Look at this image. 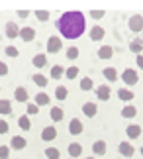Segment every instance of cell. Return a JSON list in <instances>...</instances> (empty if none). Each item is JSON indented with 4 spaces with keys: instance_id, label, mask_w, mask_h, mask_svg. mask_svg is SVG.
I'll list each match as a JSON object with an SVG mask.
<instances>
[{
    "instance_id": "6da1fadb",
    "label": "cell",
    "mask_w": 143,
    "mask_h": 159,
    "mask_svg": "<svg viewBox=\"0 0 143 159\" xmlns=\"http://www.w3.org/2000/svg\"><path fill=\"white\" fill-rule=\"evenodd\" d=\"M84 26H86L84 14L78 12V10L65 12V14L59 18V22H57V30L67 39H78L80 35L84 34Z\"/></svg>"
},
{
    "instance_id": "7a4b0ae2",
    "label": "cell",
    "mask_w": 143,
    "mask_h": 159,
    "mask_svg": "<svg viewBox=\"0 0 143 159\" xmlns=\"http://www.w3.org/2000/svg\"><path fill=\"white\" fill-rule=\"evenodd\" d=\"M122 81L127 84V87H135V84L139 83V75L135 69H126L122 73Z\"/></svg>"
},
{
    "instance_id": "3957f363",
    "label": "cell",
    "mask_w": 143,
    "mask_h": 159,
    "mask_svg": "<svg viewBox=\"0 0 143 159\" xmlns=\"http://www.w3.org/2000/svg\"><path fill=\"white\" fill-rule=\"evenodd\" d=\"M127 28L132 30L133 34H139L141 30H143V18H141V14H135V16H132V18H129V22H127Z\"/></svg>"
},
{
    "instance_id": "277c9868",
    "label": "cell",
    "mask_w": 143,
    "mask_h": 159,
    "mask_svg": "<svg viewBox=\"0 0 143 159\" xmlns=\"http://www.w3.org/2000/svg\"><path fill=\"white\" fill-rule=\"evenodd\" d=\"M63 49V41H61L57 35H51V38L47 39V51L49 53H59Z\"/></svg>"
},
{
    "instance_id": "5b68a950",
    "label": "cell",
    "mask_w": 143,
    "mask_h": 159,
    "mask_svg": "<svg viewBox=\"0 0 143 159\" xmlns=\"http://www.w3.org/2000/svg\"><path fill=\"white\" fill-rule=\"evenodd\" d=\"M20 38H22L24 43H32V41L35 39V30H34V28H29V26L22 28V30H20Z\"/></svg>"
},
{
    "instance_id": "8992f818",
    "label": "cell",
    "mask_w": 143,
    "mask_h": 159,
    "mask_svg": "<svg viewBox=\"0 0 143 159\" xmlns=\"http://www.w3.org/2000/svg\"><path fill=\"white\" fill-rule=\"evenodd\" d=\"M118 151H120L123 157H132V155L135 153L133 145L129 143V142H120V143H118Z\"/></svg>"
},
{
    "instance_id": "52a82bcc",
    "label": "cell",
    "mask_w": 143,
    "mask_h": 159,
    "mask_svg": "<svg viewBox=\"0 0 143 159\" xmlns=\"http://www.w3.org/2000/svg\"><path fill=\"white\" fill-rule=\"evenodd\" d=\"M55 138H57V128H53V126H45V128H43V132H41V139H43V142H53Z\"/></svg>"
},
{
    "instance_id": "ba28073f",
    "label": "cell",
    "mask_w": 143,
    "mask_h": 159,
    "mask_svg": "<svg viewBox=\"0 0 143 159\" xmlns=\"http://www.w3.org/2000/svg\"><path fill=\"white\" fill-rule=\"evenodd\" d=\"M83 122H80L78 118H73L69 122V134H73V136H78V134H83Z\"/></svg>"
},
{
    "instance_id": "9c48e42d",
    "label": "cell",
    "mask_w": 143,
    "mask_h": 159,
    "mask_svg": "<svg viewBox=\"0 0 143 159\" xmlns=\"http://www.w3.org/2000/svg\"><path fill=\"white\" fill-rule=\"evenodd\" d=\"M106 151H108V145H106L104 139H96V142L92 143V153L94 155H104Z\"/></svg>"
},
{
    "instance_id": "30bf717a",
    "label": "cell",
    "mask_w": 143,
    "mask_h": 159,
    "mask_svg": "<svg viewBox=\"0 0 143 159\" xmlns=\"http://www.w3.org/2000/svg\"><path fill=\"white\" fill-rule=\"evenodd\" d=\"M20 30L22 28H18V24H14V22H8V24H6V35H8L10 39L20 38Z\"/></svg>"
},
{
    "instance_id": "8fae6325",
    "label": "cell",
    "mask_w": 143,
    "mask_h": 159,
    "mask_svg": "<svg viewBox=\"0 0 143 159\" xmlns=\"http://www.w3.org/2000/svg\"><path fill=\"white\" fill-rule=\"evenodd\" d=\"M96 55H98V59H112L114 57V47L112 45H102L100 49L96 51Z\"/></svg>"
},
{
    "instance_id": "7c38bea8",
    "label": "cell",
    "mask_w": 143,
    "mask_h": 159,
    "mask_svg": "<svg viewBox=\"0 0 143 159\" xmlns=\"http://www.w3.org/2000/svg\"><path fill=\"white\" fill-rule=\"evenodd\" d=\"M126 136H127L129 139H137V138L141 136V126H137V124H129V126L126 128Z\"/></svg>"
},
{
    "instance_id": "4fadbf2b",
    "label": "cell",
    "mask_w": 143,
    "mask_h": 159,
    "mask_svg": "<svg viewBox=\"0 0 143 159\" xmlns=\"http://www.w3.org/2000/svg\"><path fill=\"white\" fill-rule=\"evenodd\" d=\"M110 94H112V89L108 87V84H100V87L96 89V96H98L100 100H104V102L110 98Z\"/></svg>"
},
{
    "instance_id": "5bb4252c",
    "label": "cell",
    "mask_w": 143,
    "mask_h": 159,
    "mask_svg": "<svg viewBox=\"0 0 143 159\" xmlns=\"http://www.w3.org/2000/svg\"><path fill=\"white\" fill-rule=\"evenodd\" d=\"M104 35H106L104 28H100V26L90 28V39H92V41H102V39H104Z\"/></svg>"
},
{
    "instance_id": "9a60e30c",
    "label": "cell",
    "mask_w": 143,
    "mask_h": 159,
    "mask_svg": "<svg viewBox=\"0 0 143 159\" xmlns=\"http://www.w3.org/2000/svg\"><path fill=\"white\" fill-rule=\"evenodd\" d=\"M14 98H16L18 102H28V98H29L28 89H26V87H18V89L14 90Z\"/></svg>"
},
{
    "instance_id": "2e32d148",
    "label": "cell",
    "mask_w": 143,
    "mask_h": 159,
    "mask_svg": "<svg viewBox=\"0 0 143 159\" xmlns=\"http://www.w3.org/2000/svg\"><path fill=\"white\" fill-rule=\"evenodd\" d=\"M26 145H28L26 138H22V136H14V138H12V143H10L12 149H26Z\"/></svg>"
},
{
    "instance_id": "e0dca14e",
    "label": "cell",
    "mask_w": 143,
    "mask_h": 159,
    "mask_svg": "<svg viewBox=\"0 0 143 159\" xmlns=\"http://www.w3.org/2000/svg\"><path fill=\"white\" fill-rule=\"evenodd\" d=\"M96 112H98V108H96L94 102H86V104H83V114H84V116H88V118H94Z\"/></svg>"
},
{
    "instance_id": "ac0fdd59",
    "label": "cell",
    "mask_w": 143,
    "mask_h": 159,
    "mask_svg": "<svg viewBox=\"0 0 143 159\" xmlns=\"http://www.w3.org/2000/svg\"><path fill=\"white\" fill-rule=\"evenodd\" d=\"M32 65H34V67H37V69H43V67L47 65V57H45L43 53H37V55H34Z\"/></svg>"
},
{
    "instance_id": "d6986e66",
    "label": "cell",
    "mask_w": 143,
    "mask_h": 159,
    "mask_svg": "<svg viewBox=\"0 0 143 159\" xmlns=\"http://www.w3.org/2000/svg\"><path fill=\"white\" fill-rule=\"evenodd\" d=\"M67 96H69V89H67L65 84L55 87V98H57V100H67Z\"/></svg>"
},
{
    "instance_id": "ffe728a7",
    "label": "cell",
    "mask_w": 143,
    "mask_h": 159,
    "mask_svg": "<svg viewBox=\"0 0 143 159\" xmlns=\"http://www.w3.org/2000/svg\"><path fill=\"white\" fill-rule=\"evenodd\" d=\"M67 151H69V155L74 159V157H80V153H83V145L80 143H69V148H67Z\"/></svg>"
},
{
    "instance_id": "44dd1931",
    "label": "cell",
    "mask_w": 143,
    "mask_h": 159,
    "mask_svg": "<svg viewBox=\"0 0 143 159\" xmlns=\"http://www.w3.org/2000/svg\"><path fill=\"white\" fill-rule=\"evenodd\" d=\"M49 102H51V96L45 94V93H37L35 94V104L37 106H49Z\"/></svg>"
},
{
    "instance_id": "7402d4cb",
    "label": "cell",
    "mask_w": 143,
    "mask_h": 159,
    "mask_svg": "<svg viewBox=\"0 0 143 159\" xmlns=\"http://www.w3.org/2000/svg\"><path fill=\"white\" fill-rule=\"evenodd\" d=\"M65 118V112H63V108H59V106H53L51 108V120L53 122H61Z\"/></svg>"
},
{
    "instance_id": "603a6c76",
    "label": "cell",
    "mask_w": 143,
    "mask_h": 159,
    "mask_svg": "<svg viewBox=\"0 0 143 159\" xmlns=\"http://www.w3.org/2000/svg\"><path fill=\"white\" fill-rule=\"evenodd\" d=\"M118 96H120V100H123V102H129V100H132L135 94H133L129 89H120V90H118Z\"/></svg>"
},
{
    "instance_id": "cb8c5ba5",
    "label": "cell",
    "mask_w": 143,
    "mask_h": 159,
    "mask_svg": "<svg viewBox=\"0 0 143 159\" xmlns=\"http://www.w3.org/2000/svg\"><path fill=\"white\" fill-rule=\"evenodd\" d=\"M135 114H137V108L132 106V104L123 106V110H122V116H123V118H135Z\"/></svg>"
},
{
    "instance_id": "d4e9b609",
    "label": "cell",
    "mask_w": 143,
    "mask_h": 159,
    "mask_svg": "<svg viewBox=\"0 0 143 159\" xmlns=\"http://www.w3.org/2000/svg\"><path fill=\"white\" fill-rule=\"evenodd\" d=\"M104 79H106V81H118V73H116V69L114 67H106V69H104Z\"/></svg>"
},
{
    "instance_id": "484cf974",
    "label": "cell",
    "mask_w": 143,
    "mask_h": 159,
    "mask_svg": "<svg viewBox=\"0 0 143 159\" xmlns=\"http://www.w3.org/2000/svg\"><path fill=\"white\" fill-rule=\"evenodd\" d=\"M18 126H20V130L28 132L29 128H32V122H29V118H28V116H20V118H18Z\"/></svg>"
},
{
    "instance_id": "4316f807",
    "label": "cell",
    "mask_w": 143,
    "mask_h": 159,
    "mask_svg": "<svg viewBox=\"0 0 143 159\" xmlns=\"http://www.w3.org/2000/svg\"><path fill=\"white\" fill-rule=\"evenodd\" d=\"M32 81H34V83L37 84V87H41V89H45V87H47V83H49L47 79L43 77V75H39V73H37V75H34V77H32Z\"/></svg>"
},
{
    "instance_id": "83f0119b",
    "label": "cell",
    "mask_w": 143,
    "mask_h": 159,
    "mask_svg": "<svg viewBox=\"0 0 143 159\" xmlns=\"http://www.w3.org/2000/svg\"><path fill=\"white\" fill-rule=\"evenodd\" d=\"M63 75H65V69H63L61 65H55V67H51V79H57V81H59V79L63 77Z\"/></svg>"
},
{
    "instance_id": "f1b7e54d",
    "label": "cell",
    "mask_w": 143,
    "mask_h": 159,
    "mask_svg": "<svg viewBox=\"0 0 143 159\" xmlns=\"http://www.w3.org/2000/svg\"><path fill=\"white\" fill-rule=\"evenodd\" d=\"M0 114H12V102L10 100H0Z\"/></svg>"
},
{
    "instance_id": "f546056e",
    "label": "cell",
    "mask_w": 143,
    "mask_h": 159,
    "mask_svg": "<svg viewBox=\"0 0 143 159\" xmlns=\"http://www.w3.org/2000/svg\"><path fill=\"white\" fill-rule=\"evenodd\" d=\"M129 49H132L133 53H141L143 51V45H141V39H132V41H129Z\"/></svg>"
},
{
    "instance_id": "4dcf8cb0",
    "label": "cell",
    "mask_w": 143,
    "mask_h": 159,
    "mask_svg": "<svg viewBox=\"0 0 143 159\" xmlns=\"http://www.w3.org/2000/svg\"><path fill=\"white\" fill-rule=\"evenodd\" d=\"M94 89V83H92L90 77H84L83 81H80V90H92Z\"/></svg>"
},
{
    "instance_id": "1f68e13d",
    "label": "cell",
    "mask_w": 143,
    "mask_h": 159,
    "mask_svg": "<svg viewBox=\"0 0 143 159\" xmlns=\"http://www.w3.org/2000/svg\"><path fill=\"white\" fill-rule=\"evenodd\" d=\"M77 75H78V67H77V65H71L69 69L65 71V77L69 79V81H73V79H77Z\"/></svg>"
},
{
    "instance_id": "d6a6232c",
    "label": "cell",
    "mask_w": 143,
    "mask_h": 159,
    "mask_svg": "<svg viewBox=\"0 0 143 159\" xmlns=\"http://www.w3.org/2000/svg\"><path fill=\"white\" fill-rule=\"evenodd\" d=\"M45 155H47V159H61V153H59L57 148H47Z\"/></svg>"
},
{
    "instance_id": "836d02e7",
    "label": "cell",
    "mask_w": 143,
    "mask_h": 159,
    "mask_svg": "<svg viewBox=\"0 0 143 159\" xmlns=\"http://www.w3.org/2000/svg\"><path fill=\"white\" fill-rule=\"evenodd\" d=\"M4 53L8 55V57H12V59H16L18 55H20V51H18V47H14V45H8V47L4 49Z\"/></svg>"
},
{
    "instance_id": "e575fe53",
    "label": "cell",
    "mask_w": 143,
    "mask_h": 159,
    "mask_svg": "<svg viewBox=\"0 0 143 159\" xmlns=\"http://www.w3.org/2000/svg\"><path fill=\"white\" fill-rule=\"evenodd\" d=\"M35 18L39 22H47L49 20V12L47 10H35Z\"/></svg>"
},
{
    "instance_id": "d590c367",
    "label": "cell",
    "mask_w": 143,
    "mask_h": 159,
    "mask_svg": "<svg viewBox=\"0 0 143 159\" xmlns=\"http://www.w3.org/2000/svg\"><path fill=\"white\" fill-rule=\"evenodd\" d=\"M77 57H78V47H71V49H67V59L74 61Z\"/></svg>"
},
{
    "instance_id": "8d00e7d4",
    "label": "cell",
    "mask_w": 143,
    "mask_h": 159,
    "mask_svg": "<svg viewBox=\"0 0 143 159\" xmlns=\"http://www.w3.org/2000/svg\"><path fill=\"white\" fill-rule=\"evenodd\" d=\"M0 159H10V148L0 145Z\"/></svg>"
},
{
    "instance_id": "74e56055",
    "label": "cell",
    "mask_w": 143,
    "mask_h": 159,
    "mask_svg": "<svg viewBox=\"0 0 143 159\" xmlns=\"http://www.w3.org/2000/svg\"><path fill=\"white\" fill-rule=\"evenodd\" d=\"M90 18L100 20V18H104V10H90Z\"/></svg>"
},
{
    "instance_id": "f35d334b",
    "label": "cell",
    "mask_w": 143,
    "mask_h": 159,
    "mask_svg": "<svg viewBox=\"0 0 143 159\" xmlns=\"http://www.w3.org/2000/svg\"><path fill=\"white\" fill-rule=\"evenodd\" d=\"M6 75H8V65L4 61H0V77H6Z\"/></svg>"
},
{
    "instance_id": "ab89813d",
    "label": "cell",
    "mask_w": 143,
    "mask_h": 159,
    "mask_svg": "<svg viewBox=\"0 0 143 159\" xmlns=\"http://www.w3.org/2000/svg\"><path fill=\"white\" fill-rule=\"evenodd\" d=\"M8 122L6 120H0V134H8Z\"/></svg>"
},
{
    "instance_id": "60d3db41",
    "label": "cell",
    "mask_w": 143,
    "mask_h": 159,
    "mask_svg": "<svg viewBox=\"0 0 143 159\" xmlns=\"http://www.w3.org/2000/svg\"><path fill=\"white\" fill-rule=\"evenodd\" d=\"M37 112H39V106H37L35 102L34 104H28V114H37Z\"/></svg>"
},
{
    "instance_id": "b9f144b4",
    "label": "cell",
    "mask_w": 143,
    "mask_h": 159,
    "mask_svg": "<svg viewBox=\"0 0 143 159\" xmlns=\"http://www.w3.org/2000/svg\"><path fill=\"white\" fill-rule=\"evenodd\" d=\"M18 16H20V18H24V20H26V18L29 16V10H18Z\"/></svg>"
},
{
    "instance_id": "7bdbcfd3",
    "label": "cell",
    "mask_w": 143,
    "mask_h": 159,
    "mask_svg": "<svg viewBox=\"0 0 143 159\" xmlns=\"http://www.w3.org/2000/svg\"><path fill=\"white\" fill-rule=\"evenodd\" d=\"M137 67L143 71V55H137Z\"/></svg>"
},
{
    "instance_id": "ee69618b",
    "label": "cell",
    "mask_w": 143,
    "mask_h": 159,
    "mask_svg": "<svg viewBox=\"0 0 143 159\" xmlns=\"http://www.w3.org/2000/svg\"><path fill=\"white\" fill-rule=\"evenodd\" d=\"M141 155H143V148H141Z\"/></svg>"
},
{
    "instance_id": "f6af8a7d",
    "label": "cell",
    "mask_w": 143,
    "mask_h": 159,
    "mask_svg": "<svg viewBox=\"0 0 143 159\" xmlns=\"http://www.w3.org/2000/svg\"><path fill=\"white\" fill-rule=\"evenodd\" d=\"M141 45H143V38H141Z\"/></svg>"
},
{
    "instance_id": "bcb514c9",
    "label": "cell",
    "mask_w": 143,
    "mask_h": 159,
    "mask_svg": "<svg viewBox=\"0 0 143 159\" xmlns=\"http://www.w3.org/2000/svg\"><path fill=\"white\" fill-rule=\"evenodd\" d=\"M86 159H92V157H86Z\"/></svg>"
},
{
    "instance_id": "7dc6e473",
    "label": "cell",
    "mask_w": 143,
    "mask_h": 159,
    "mask_svg": "<svg viewBox=\"0 0 143 159\" xmlns=\"http://www.w3.org/2000/svg\"><path fill=\"white\" fill-rule=\"evenodd\" d=\"M71 159H73V157H71Z\"/></svg>"
}]
</instances>
